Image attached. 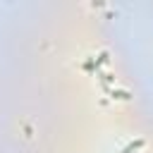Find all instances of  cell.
<instances>
[{"instance_id": "3957f363", "label": "cell", "mask_w": 153, "mask_h": 153, "mask_svg": "<svg viewBox=\"0 0 153 153\" xmlns=\"http://www.w3.org/2000/svg\"><path fill=\"white\" fill-rule=\"evenodd\" d=\"M108 60H110V53H108V50L98 53V57H96V72H100V65H105Z\"/></svg>"}, {"instance_id": "7a4b0ae2", "label": "cell", "mask_w": 153, "mask_h": 153, "mask_svg": "<svg viewBox=\"0 0 153 153\" xmlns=\"http://www.w3.org/2000/svg\"><path fill=\"white\" fill-rule=\"evenodd\" d=\"M143 143H146L143 139H136V141H131V143H127V146H124V148H122L120 153H136L139 148H143Z\"/></svg>"}, {"instance_id": "6da1fadb", "label": "cell", "mask_w": 153, "mask_h": 153, "mask_svg": "<svg viewBox=\"0 0 153 153\" xmlns=\"http://www.w3.org/2000/svg\"><path fill=\"white\" fill-rule=\"evenodd\" d=\"M105 91H108L112 98H120V100H129V98H131V93H129V91H122V88H108V86H105Z\"/></svg>"}]
</instances>
